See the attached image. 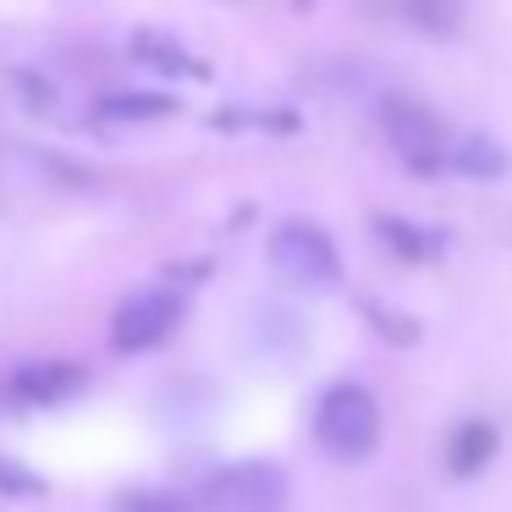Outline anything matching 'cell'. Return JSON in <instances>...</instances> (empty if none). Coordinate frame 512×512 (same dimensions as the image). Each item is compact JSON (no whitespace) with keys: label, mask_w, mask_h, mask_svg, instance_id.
I'll return each instance as SVG.
<instances>
[{"label":"cell","mask_w":512,"mask_h":512,"mask_svg":"<svg viewBox=\"0 0 512 512\" xmlns=\"http://www.w3.org/2000/svg\"><path fill=\"white\" fill-rule=\"evenodd\" d=\"M314 441L342 463H358L380 446V402L358 380H336L314 408Z\"/></svg>","instance_id":"1"},{"label":"cell","mask_w":512,"mask_h":512,"mask_svg":"<svg viewBox=\"0 0 512 512\" xmlns=\"http://www.w3.org/2000/svg\"><path fill=\"white\" fill-rule=\"evenodd\" d=\"M270 265L292 287H336L342 276V254L314 221H281L270 232Z\"/></svg>","instance_id":"2"},{"label":"cell","mask_w":512,"mask_h":512,"mask_svg":"<svg viewBox=\"0 0 512 512\" xmlns=\"http://www.w3.org/2000/svg\"><path fill=\"white\" fill-rule=\"evenodd\" d=\"M287 474L276 463H226L204 479V512H281Z\"/></svg>","instance_id":"3"},{"label":"cell","mask_w":512,"mask_h":512,"mask_svg":"<svg viewBox=\"0 0 512 512\" xmlns=\"http://www.w3.org/2000/svg\"><path fill=\"white\" fill-rule=\"evenodd\" d=\"M380 127H386V138L397 144V155L408 160V171H419V177L446 171V122L430 105L397 94V100L380 105Z\"/></svg>","instance_id":"4"},{"label":"cell","mask_w":512,"mask_h":512,"mask_svg":"<svg viewBox=\"0 0 512 512\" xmlns=\"http://www.w3.org/2000/svg\"><path fill=\"white\" fill-rule=\"evenodd\" d=\"M182 320V298L171 287H144L133 292V298L116 309L111 320V347L116 353H149V347H160L171 331H177Z\"/></svg>","instance_id":"5"},{"label":"cell","mask_w":512,"mask_h":512,"mask_svg":"<svg viewBox=\"0 0 512 512\" xmlns=\"http://www.w3.org/2000/svg\"><path fill=\"white\" fill-rule=\"evenodd\" d=\"M83 386H89V375L78 364H67V358H34V364H17L6 375V397L23 402V408H61Z\"/></svg>","instance_id":"6"},{"label":"cell","mask_w":512,"mask_h":512,"mask_svg":"<svg viewBox=\"0 0 512 512\" xmlns=\"http://www.w3.org/2000/svg\"><path fill=\"white\" fill-rule=\"evenodd\" d=\"M127 56H133L138 67H149L155 78H188V83L210 78V67H204L177 34H166V28H133V34H127Z\"/></svg>","instance_id":"7"},{"label":"cell","mask_w":512,"mask_h":512,"mask_svg":"<svg viewBox=\"0 0 512 512\" xmlns=\"http://www.w3.org/2000/svg\"><path fill=\"white\" fill-rule=\"evenodd\" d=\"M496 446H501V435H496V424H490V419H463L452 435H446L441 463H446V474H452V479H474V474H485V468H490Z\"/></svg>","instance_id":"8"},{"label":"cell","mask_w":512,"mask_h":512,"mask_svg":"<svg viewBox=\"0 0 512 512\" xmlns=\"http://www.w3.org/2000/svg\"><path fill=\"white\" fill-rule=\"evenodd\" d=\"M446 171H457L468 182H501L512 171V155L485 133H463L457 144H446Z\"/></svg>","instance_id":"9"},{"label":"cell","mask_w":512,"mask_h":512,"mask_svg":"<svg viewBox=\"0 0 512 512\" xmlns=\"http://www.w3.org/2000/svg\"><path fill=\"white\" fill-rule=\"evenodd\" d=\"M182 111L177 94H160V89H116L100 94V116L105 122H171Z\"/></svg>","instance_id":"10"},{"label":"cell","mask_w":512,"mask_h":512,"mask_svg":"<svg viewBox=\"0 0 512 512\" xmlns=\"http://www.w3.org/2000/svg\"><path fill=\"white\" fill-rule=\"evenodd\" d=\"M375 237H380V243H386L397 259H413V265H424V259H435V254L446 248L441 232L408 221V215H375Z\"/></svg>","instance_id":"11"},{"label":"cell","mask_w":512,"mask_h":512,"mask_svg":"<svg viewBox=\"0 0 512 512\" xmlns=\"http://www.w3.org/2000/svg\"><path fill=\"white\" fill-rule=\"evenodd\" d=\"M402 6H408V17L435 39L457 34V23H463V0H402Z\"/></svg>","instance_id":"12"},{"label":"cell","mask_w":512,"mask_h":512,"mask_svg":"<svg viewBox=\"0 0 512 512\" xmlns=\"http://www.w3.org/2000/svg\"><path fill=\"white\" fill-rule=\"evenodd\" d=\"M45 474H34L28 463H17V457H6L0 452V496H12V501H34V496H45Z\"/></svg>","instance_id":"13"},{"label":"cell","mask_w":512,"mask_h":512,"mask_svg":"<svg viewBox=\"0 0 512 512\" xmlns=\"http://www.w3.org/2000/svg\"><path fill=\"white\" fill-rule=\"evenodd\" d=\"M116 512H199V507L188 496H177V490H122Z\"/></svg>","instance_id":"14"},{"label":"cell","mask_w":512,"mask_h":512,"mask_svg":"<svg viewBox=\"0 0 512 512\" xmlns=\"http://www.w3.org/2000/svg\"><path fill=\"white\" fill-rule=\"evenodd\" d=\"M12 89L23 94L28 111H50V105H56V83H45L39 72H28V67H17V72H12Z\"/></svg>","instance_id":"15"},{"label":"cell","mask_w":512,"mask_h":512,"mask_svg":"<svg viewBox=\"0 0 512 512\" xmlns=\"http://www.w3.org/2000/svg\"><path fill=\"white\" fill-rule=\"evenodd\" d=\"M369 314H375V325H380V336H391V342H419V325L408 320V314H391V309H380V303H369Z\"/></svg>","instance_id":"16"}]
</instances>
